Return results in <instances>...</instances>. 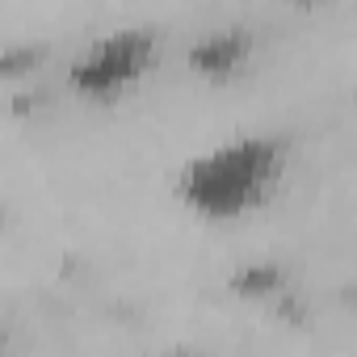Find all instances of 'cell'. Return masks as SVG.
Instances as JSON below:
<instances>
[{
	"label": "cell",
	"instance_id": "1",
	"mask_svg": "<svg viewBox=\"0 0 357 357\" xmlns=\"http://www.w3.org/2000/svg\"><path fill=\"white\" fill-rule=\"evenodd\" d=\"M286 172V143L273 135H236L190 155L176 172L181 202L215 223L244 219L269 202Z\"/></svg>",
	"mask_w": 357,
	"mask_h": 357
},
{
	"label": "cell",
	"instance_id": "2",
	"mask_svg": "<svg viewBox=\"0 0 357 357\" xmlns=\"http://www.w3.org/2000/svg\"><path fill=\"white\" fill-rule=\"evenodd\" d=\"M155 63V34L143 26L109 30L93 38L68 68V80L89 101H114L118 93L135 89Z\"/></svg>",
	"mask_w": 357,
	"mask_h": 357
},
{
	"label": "cell",
	"instance_id": "3",
	"mask_svg": "<svg viewBox=\"0 0 357 357\" xmlns=\"http://www.w3.org/2000/svg\"><path fill=\"white\" fill-rule=\"evenodd\" d=\"M252 51V38L244 30H211L190 47V59L202 76H231Z\"/></svg>",
	"mask_w": 357,
	"mask_h": 357
},
{
	"label": "cell",
	"instance_id": "4",
	"mask_svg": "<svg viewBox=\"0 0 357 357\" xmlns=\"http://www.w3.org/2000/svg\"><path fill=\"white\" fill-rule=\"evenodd\" d=\"M0 357H5V332H0Z\"/></svg>",
	"mask_w": 357,
	"mask_h": 357
},
{
	"label": "cell",
	"instance_id": "5",
	"mask_svg": "<svg viewBox=\"0 0 357 357\" xmlns=\"http://www.w3.org/2000/svg\"><path fill=\"white\" fill-rule=\"evenodd\" d=\"M181 357H185V353H181Z\"/></svg>",
	"mask_w": 357,
	"mask_h": 357
}]
</instances>
